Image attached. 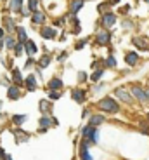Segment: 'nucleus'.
Segmentation results:
<instances>
[{"mask_svg":"<svg viewBox=\"0 0 149 160\" xmlns=\"http://www.w3.org/2000/svg\"><path fill=\"white\" fill-rule=\"evenodd\" d=\"M97 106H99L102 111H108V113H118L120 111V104L116 99H113V98H102V99L97 103Z\"/></svg>","mask_w":149,"mask_h":160,"instance_id":"f257e3e1","label":"nucleus"},{"mask_svg":"<svg viewBox=\"0 0 149 160\" xmlns=\"http://www.w3.org/2000/svg\"><path fill=\"white\" fill-rule=\"evenodd\" d=\"M132 96L135 98V99H139V101H142V103H146L148 101V96H146V90L142 89L140 85H132Z\"/></svg>","mask_w":149,"mask_h":160,"instance_id":"f03ea898","label":"nucleus"},{"mask_svg":"<svg viewBox=\"0 0 149 160\" xmlns=\"http://www.w3.org/2000/svg\"><path fill=\"white\" fill-rule=\"evenodd\" d=\"M71 98L76 101V103H83V101L87 99V90H83V89H75L73 92H71Z\"/></svg>","mask_w":149,"mask_h":160,"instance_id":"7ed1b4c3","label":"nucleus"},{"mask_svg":"<svg viewBox=\"0 0 149 160\" xmlns=\"http://www.w3.org/2000/svg\"><path fill=\"white\" fill-rule=\"evenodd\" d=\"M115 94H116V98H120L121 101H125V103H132V96L127 92L125 87H118V89L115 90Z\"/></svg>","mask_w":149,"mask_h":160,"instance_id":"20e7f679","label":"nucleus"},{"mask_svg":"<svg viewBox=\"0 0 149 160\" xmlns=\"http://www.w3.org/2000/svg\"><path fill=\"white\" fill-rule=\"evenodd\" d=\"M111 40V35L108 31H99L97 33V37H95V42L99 44V45H106V44H109Z\"/></svg>","mask_w":149,"mask_h":160,"instance_id":"39448f33","label":"nucleus"},{"mask_svg":"<svg viewBox=\"0 0 149 160\" xmlns=\"http://www.w3.org/2000/svg\"><path fill=\"white\" fill-rule=\"evenodd\" d=\"M115 23H116V16H115L113 12H106V14L102 16V24H104V26L111 28V26H113Z\"/></svg>","mask_w":149,"mask_h":160,"instance_id":"423d86ee","label":"nucleus"},{"mask_svg":"<svg viewBox=\"0 0 149 160\" xmlns=\"http://www.w3.org/2000/svg\"><path fill=\"white\" fill-rule=\"evenodd\" d=\"M125 61H127V64H130V66H135L137 61H139V54L135 50H130V52H127V56H125Z\"/></svg>","mask_w":149,"mask_h":160,"instance_id":"0eeeda50","label":"nucleus"},{"mask_svg":"<svg viewBox=\"0 0 149 160\" xmlns=\"http://www.w3.org/2000/svg\"><path fill=\"white\" fill-rule=\"evenodd\" d=\"M80 159L81 160H94L92 155L89 153V144L87 143H81L80 144Z\"/></svg>","mask_w":149,"mask_h":160,"instance_id":"6e6552de","label":"nucleus"},{"mask_svg":"<svg viewBox=\"0 0 149 160\" xmlns=\"http://www.w3.org/2000/svg\"><path fill=\"white\" fill-rule=\"evenodd\" d=\"M132 44H134V45H137V47L142 49V50L148 49V40L144 39V37H134V39H132Z\"/></svg>","mask_w":149,"mask_h":160,"instance_id":"1a4fd4ad","label":"nucleus"},{"mask_svg":"<svg viewBox=\"0 0 149 160\" xmlns=\"http://www.w3.org/2000/svg\"><path fill=\"white\" fill-rule=\"evenodd\" d=\"M50 125H52V117H47V115H43L42 119H40V132H45V130L49 129Z\"/></svg>","mask_w":149,"mask_h":160,"instance_id":"9d476101","label":"nucleus"},{"mask_svg":"<svg viewBox=\"0 0 149 160\" xmlns=\"http://www.w3.org/2000/svg\"><path fill=\"white\" fill-rule=\"evenodd\" d=\"M56 35H57V33H56V30H54V28H49V26L42 28V37H43V39L50 40V39H54Z\"/></svg>","mask_w":149,"mask_h":160,"instance_id":"9b49d317","label":"nucleus"},{"mask_svg":"<svg viewBox=\"0 0 149 160\" xmlns=\"http://www.w3.org/2000/svg\"><path fill=\"white\" fill-rule=\"evenodd\" d=\"M83 5H85V2H83V0H73V4H71V14L80 12Z\"/></svg>","mask_w":149,"mask_h":160,"instance_id":"f8f14e48","label":"nucleus"},{"mask_svg":"<svg viewBox=\"0 0 149 160\" xmlns=\"http://www.w3.org/2000/svg\"><path fill=\"white\" fill-rule=\"evenodd\" d=\"M102 122H104V117H102V115H92L90 120H89V124H90V125H94V127L101 125Z\"/></svg>","mask_w":149,"mask_h":160,"instance_id":"ddd939ff","label":"nucleus"},{"mask_svg":"<svg viewBox=\"0 0 149 160\" xmlns=\"http://www.w3.org/2000/svg\"><path fill=\"white\" fill-rule=\"evenodd\" d=\"M49 87H50V90H59L61 87H62V80L61 79H52L49 82Z\"/></svg>","mask_w":149,"mask_h":160,"instance_id":"4468645a","label":"nucleus"},{"mask_svg":"<svg viewBox=\"0 0 149 160\" xmlns=\"http://www.w3.org/2000/svg\"><path fill=\"white\" fill-rule=\"evenodd\" d=\"M43 19H45V16H43L40 10H35V12H33V23L40 24V23H43Z\"/></svg>","mask_w":149,"mask_h":160,"instance_id":"2eb2a0df","label":"nucleus"},{"mask_svg":"<svg viewBox=\"0 0 149 160\" xmlns=\"http://www.w3.org/2000/svg\"><path fill=\"white\" fill-rule=\"evenodd\" d=\"M26 87H28L30 90H33L35 87H37V80H35V77H33V75L26 77Z\"/></svg>","mask_w":149,"mask_h":160,"instance_id":"dca6fc26","label":"nucleus"},{"mask_svg":"<svg viewBox=\"0 0 149 160\" xmlns=\"http://www.w3.org/2000/svg\"><path fill=\"white\" fill-rule=\"evenodd\" d=\"M24 45H26V50H28V54H35V52H37V45H35L31 40H26V42H24Z\"/></svg>","mask_w":149,"mask_h":160,"instance_id":"f3484780","label":"nucleus"},{"mask_svg":"<svg viewBox=\"0 0 149 160\" xmlns=\"http://www.w3.org/2000/svg\"><path fill=\"white\" fill-rule=\"evenodd\" d=\"M102 73H104V70H95L94 71V73H92V77H90V80H92V82H99L101 80V77H102Z\"/></svg>","mask_w":149,"mask_h":160,"instance_id":"a211bd4d","label":"nucleus"},{"mask_svg":"<svg viewBox=\"0 0 149 160\" xmlns=\"http://www.w3.org/2000/svg\"><path fill=\"white\" fill-rule=\"evenodd\" d=\"M9 98L10 99H18L19 98V89L18 87H9Z\"/></svg>","mask_w":149,"mask_h":160,"instance_id":"6ab92c4d","label":"nucleus"},{"mask_svg":"<svg viewBox=\"0 0 149 160\" xmlns=\"http://www.w3.org/2000/svg\"><path fill=\"white\" fill-rule=\"evenodd\" d=\"M40 110L43 111V113H49V111H50V103H49V101H45V99L40 101Z\"/></svg>","mask_w":149,"mask_h":160,"instance_id":"aec40b11","label":"nucleus"},{"mask_svg":"<svg viewBox=\"0 0 149 160\" xmlns=\"http://www.w3.org/2000/svg\"><path fill=\"white\" fill-rule=\"evenodd\" d=\"M24 120H26V115H14V117H12V122H14L16 125H21Z\"/></svg>","mask_w":149,"mask_h":160,"instance_id":"412c9836","label":"nucleus"},{"mask_svg":"<svg viewBox=\"0 0 149 160\" xmlns=\"http://www.w3.org/2000/svg\"><path fill=\"white\" fill-rule=\"evenodd\" d=\"M49 63H50V56H43V58H42V59H40V66H42V68H47V66H49Z\"/></svg>","mask_w":149,"mask_h":160,"instance_id":"4be33fe9","label":"nucleus"},{"mask_svg":"<svg viewBox=\"0 0 149 160\" xmlns=\"http://www.w3.org/2000/svg\"><path fill=\"white\" fill-rule=\"evenodd\" d=\"M104 63H106V66H109V68H115V66H116V59H115L113 56H109V58L104 61Z\"/></svg>","mask_w":149,"mask_h":160,"instance_id":"5701e85b","label":"nucleus"},{"mask_svg":"<svg viewBox=\"0 0 149 160\" xmlns=\"http://www.w3.org/2000/svg\"><path fill=\"white\" fill-rule=\"evenodd\" d=\"M21 2H23V0H12V2H10V9L12 10H19Z\"/></svg>","mask_w":149,"mask_h":160,"instance_id":"b1692460","label":"nucleus"},{"mask_svg":"<svg viewBox=\"0 0 149 160\" xmlns=\"http://www.w3.org/2000/svg\"><path fill=\"white\" fill-rule=\"evenodd\" d=\"M61 98V92H57V90H50L49 92V99H59Z\"/></svg>","mask_w":149,"mask_h":160,"instance_id":"393cba45","label":"nucleus"},{"mask_svg":"<svg viewBox=\"0 0 149 160\" xmlns=\"http://www.w3.org/2000/svg\"><path fill=\"white\" fill-rule=\"evenodd\" d=\"M18 33H19V39L23 42H26V31H24V28H18Z\"/></svg>","mask_w":149,"mask_h":160,"instance_id":"a878e982","label":"nucleus"},{"mask_svg":"<svg viewBox=\"0 0 149 160\" xmlns=\"http://www.w3.org/2000/svg\"><path fill=\"white\" fill-rule=\"evenodd\" d=\"M108 7H109V2H108V4H101V5H99V12L106 14V12H108Z\"/></svg>","mask_w":149,"mask_h":160,"instance_id":"bb28decb","label":"nucleus"},{"mask_svg":"<svg viewBox=\"0 0 149 160\" xmlns=\"http://www.w3.org/2000/svg\"><path fill=\"white\" fill-rule=\"evenodd\" d=\"M78 80H80V82H85V80H89V79H87V73H85V71H80V73H78Z\"/></svg>","mask_w":149,"mask_h":160,"instance_id":"cd10ccee","label":"nucleus"},{"mask_svg":"<svg viewBox=\"0 0 149 160\" xmlns=\"http://www.w3.org/2000/svg\"><path fill=\"white\" fill-rule=\"evenodd\" d=\"M14 80H16L18 84H21V73L18 70H14Z\"/></svg>","mask_w":149,"mask_h":160,"instance_id":"c85d7f7f","label":"nucleus"},{"mask_svg":"<svg viewBox=\"0 0 149 160\" xmlns=\"http://www.w3.org/2000/svg\"><path fill=\"white\" fill-rule=\"evenodd\" d=\"M30 9L37 10V0H30Z\"/></svg>","mask_w":149,"mask_h":160,"instance_id":"c756f323","label":"nucleus"},{"mask_svg":"<svg viewBox=\"0 0 149 160\" xmlns=\"http://www.w3.org/2000/svg\"><path fill=\"white\" fill-rule=\"evenodd\" d=\"M21 52H23V45H21V44H19V45H16V54L19 56Z\"/></svg>","mask_w":149,"mask_h":160,"instance_id":"7c9ffc66","label":"nucleus"},{"mask_svg":"<svg viewBox=\"0 0 149 160\" xmlns=\"http://www.w3.org/2000/svg\"><path fill=\"white\" fill-rule=\"evenodd\" d=\"M14 45H16V44H14V40H12V39L7 40V47H14Z\"/></svg>","mask_w":149,"mask_h":160,"instance_id":"2f4dec72","label":"nucleus"},{"mask_svg":"<svg viewBox=\"0 0 149 160\" xmlns=\"http://www.w3.org/2000/svg\"><path fill=\"white\" fill-rule=\"evenodd\" d=\"M85 42H87V40H81V42H78V44H76V49H80V47H83V45H85Z\"/></svg>","mask_w":149,"mask_h":160,"instance_id":"473e14b6","label":"nucleus"},{"mask_svg":"<svg viewBox=\"0 0 149 160\" xmlns=\"http://www.w3.org/2000/svg\"><path fill=\"white\" fill-rule=\"evenodd\" d=\"M128 9H130V5H125V7L121 9V12H128Z\"/></svg>","mask_w":149,"mask_h":160,"instance_id":"72a5a7b5","label":"nucleus"},{"mask_svg":"<svg viewBox=\"0 0 149 160\" xmlns=\"http://www.w3.org/2000/svg\"><path fill=\"white\" fill-rule=\"evenodd\" d=\"M144 90H146V96H148V99H149V87L148 89H144Z\"/></svg>","mask_w":149,"mask_h":160,"instance_id":"f704fd0d","label":"nucleus"},{"mask_svg":"<svg viewBox=\"0 0 149 160\" xmlns=\"http://www.w3.org/2000/svg\"><path fill=\"white\" fill-rule=\"evenodd\" d=\"M0 157H5V153H4V150H0Z\"/></svg>","mask_w":149,"mask_h":160,"instance_id":"c9c22d12","label":"nucleus"},{"mask_svg":"<svg viewBox=\"0 0 149 160\" xmlns=\"http://www.w3.org/2000/svg\"><path fill=\"white\" fill-rule=\"evenodd\" d=\"M120 0H111V4H118Z\"/></svg>","mask_w":149,"mask_h":160,"instance_id":"e433bc0d","label":"nucleus"},{"mask_svg":"<svg viewBox=\"0 0 149 160\" xmlns=\"http://www.w3.org/2000/svg\"><path fill=\"white\" fill-rule=\"evenodd\" d=\"M2 35H4V31H2V30H0V39H2Z\"/></svg>","mask_w":149,"mask_h":160,"instance_id":"4c0bfd02","label":"nucleus"},{"mask_svg":"<svg viewBox=\"0 0 149 160\" xmlns=\"http://www.w3.org/2000/svg\"><path fill=\"white\" fill-rule=\"evenodd\" d=\"M5 160H12V159H10V157H5Z\"/></svg>","mask_w":149,"mask_h":160,"instance_id":"58836bf2","label":"nucleus"},{"mask_svg":"<svg viewBox=\"0 0 149 160\" xmlns=\"http://www.w3.org/2000/svg\"><path fill=\"white\" fill-rule=\"evenodd\" d=\"M148 122H149V113H148Z\"/></svg>","mask_w":149,"mask_h":160,"instance_id":"ea45409f","label":"nucleus"},{"mask_svg":"<svg viewBox=\"0 0 149 160\" xmlns=\"http://www.w3.org/2000/svg\"><path fill=\"white\" fill-rule=\"evenodd\" d=\"M146 2H149V0H146Z\"/></svg>","mask_w":149,"mask_h":160,"instance_id":"a19ab883","label":"nucleus"}]
</instances>
